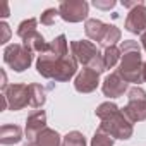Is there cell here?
Here are the masks:
<instances>
[{
	"instance_id": "6da1fadb",
	"label": "cell",
	"mask_w": 146,
	"mask_h": 146,
	"mask_svg": "<svg viewBox=\"0 0 146 146\" xmlns=\"http://www.w3.org/2000/svg\"><path fill=\"white\" fill-rule=\"evenodd\" d=\"M120 53L122 58L119 62L117 74L125 83H134L136 86L141 84V70H143V58H141V46L134 40L120 41Z\"/></svg>"
},
{
	"instance_id": "7a4b0ae2",
	"label": "cell",
	"mask_w": 146,
	"mask_h": 146,
	"mask_svg": "<svg viewBox=\"0 0 146 146\" xmlns=\"http://www.w3.org/2000/svg\"><path fill=\"white\" fill-rule=\"evenodd\" d=\"M36 70L45 79H53L58 83H67L70 78L76 76L78 72V60L69 53L67 57L60 60H52L43 55H38L36 58Z\"/></svg>"
},
{
	"instance_id": "3957f363",
	"label": "cell",
	"mask_w": 146,
	"mask_h": 146,
	"mask_svg": "<svg viewBox=\"0 0 146 146\" xmlns=\"http://www.w3.org/2000/svg\"><path fill=\"white\" fill-rule=\"evenodd\" d=\"M98 129L105 131L113 139H122V141L131 139L132 137V132H134L132 122L127 119V115L124 113V110H119L112 117H108L107 120H102Z\"/></svg>"
},
{
	"instance_id": "277c9868",
	"label": "cell",
	"mask_w": 146,
	"mask_h": 146,
	"mask_svg": "<svg viewBox=\"0 0 146 146\" xmlns=\"http://www.w3.org/2000/svg\"><path fill=\"white\" fill-rule=\"evenodd\" d=\"M4 62L16 72H24L33 64V52L23 43H12L4 48Z\"/></svg>"
},
{
	"instance_id": "5b68a950",
	"label": "cell",
	"mask_w": 146,
	"mask_h": 146,
	"mask_svg": "<svg viewBox=\"0 0 146 146\" xmlns=\"http://www.w3.org/2000/svg\"><path fill=\"white\" fill-rule=\"evenodd\" d=\"M29 105V84H9L2 91V110H23Z\"/></svg>"
},
{
	"instance_id": "8992f818",
	"label": "cell",
	"mask_w": 146,
	"mask_h": 146,
	"mask_svg": "<svg viewBox=\"0 0 146 146\" xmlns=\"http://www.w3.org/2000/svg\"><path fill=\"white\" fill-rule=\"evenodd\" d=\"M90 4L84 0H65L58 5V14L65 23H81L88 21Z\"/></svg>"
},
{
	"instance_id": "52a82bcc",
	"label": "cell",
	"mask_w": 146,
	"mask_h": 146,
	"mask_svg": "<svg viewBox=\"0 0 146 146\" xmlns=\"http://www.w3.org/2000/svg\"><path fill=\"white\" fill-rule=\"evenodd\" d=\"M69 48H70L72 57L78 60V64H83L84 67H88V64L100 53L96 45L88 40H74V41H70Z\"/></svg>"
},
{
	"instance_id": "ba28073f",
	"label": "cell",
	"mask_w": 146,
	"mask_h": 146,
	"mask_svg": "<svg viewBox=\"0 0 146 146\" xmlns=\"http://www.w3.org/2000/svg\"><path fill=\"white\" fill-rule=\"evenodd\" d=\"M124 28H125V31H129L132 35H143L146 31V5H144V2H137V5L129 11Z\"/></svg>"
},
{
	"instance_id": "9c48e42d",
	"label": "cell",
	"mask_w": 146,
	"mask_h": 146,
	"mask_svg": "<svg viewBox=\"0 0 146 146\" xmlns=\"http://www.w3.org/2000/svg\"><path fill=\"white\" fill-rule=\"evenodd\" d=\"M100 84V74L95 70H91L90 67H84L81 69L78 74H76V79H74V90L78 93H93Z\"/></svg>"
},
{
	"instance_id": "30bf717a",
	"label": "cell",
	"mask_w": 146,
	"mask_h": 146,
	"mask_svg": "<svg viewBox=\"0 0 146 146\" xmlns=\"http://www.w3.org/2000/svg\"><path fill=\"white\" fill-rule=\"evenodd\" d=\"M102 91L107 98H119L129 91V83H125L117 72H112V74H108L105 78V81L102 84Z\"/></svg>"
},
{
	"instance_id": "8fae6325",
	"label": "cell",
	"mask_w": 146,
	"mask_h": 146,
	"mask_svg": "<svg viewBox=\"0 0 146 146\" xmlns=\"http://www.w3.org/2000/svg\"><path fill=\"white\" fill-rule=\"evenodd\" d=\"M46 129V113L45 110H35L26 119V137L28 143H35L38 134Z\"/></svg>"
},
{
	"instance_id": "7c38bea8",
	"label": "cell",
	"mask_w": 146,
	"mask_h": 146,
	"mask_svg": "<svg viewBox=\"0 0 146 146\" xmlns=\"http://www.w3.org/2000/svg\"><path fill=\"white\" fill-rule=\"evenodd\" d=\"M46 58H52V60H60L64 57L69 55V41L65 38V35H58L57 38H53L50 43H48V48L46 52L40 53Z\"/></svg>"
},
{
	"instance_id": "4fadbf2b",
	"label": "cell",
	"mask_w": 146,
	"mask_h": 146,
	"mask_svg": "<svg viewBox=\"0 0 146 146\" xmlns=\"http://www.w3.org/2000/svg\"><path fill=\"white\" fill-rule=\"evenodd\" d=\"M122 110L132 124L146 120V100H129Z\"/></svg>"
},
{
	"instance_id": "5bb4252c",
	"label": "cell",
	"mask_w": 146,
	"mask_h": 146,
	"mask_svg": "<svg viewBox=\"0 0 146 146\" xmlns=\"http://www.w3.org/2000/svg\"><path fill=\"white\" fill-rule=\"evenodd\" d=\"M23 139V129L16 124H4L0 127V143L4 146L17 144Z\"/></svg>"
},
{
	"instance_id": "9a60e30c",
	"label": "cell",
	"mask_w": 146,
	"mask_h": 146,
	"mask_svg": "<svg viewBox=\"0 0 146 146\" xmlns=\"http://www.w3.org/2000/svg\"><path fill=\"white\" fill-rule=\"evenodd\" d=\"M105 29H107V24L102 23L100 19H88L84 23V33L93 41H98L100 43L102 38H103V35H105Z\"/></svg>"
},
{
	"instance_id": "2e32d148",
	"label": "cell",
	"mask_w": 146,
	"mask_h": 146,
	"mask_svg": "<svg viewBox=\"0 0 146 146\" xmlns=\"http://www.w3.org/2000/svg\"><path fill=\"white\" fill-rule=\"evenodd\" d=\"M23 45H24L29 52H33V53H43V52H46V48H48V43L45 41L43 35H40L38 31L31 33L28 38H24V40H23Z\"/></svg>"
},
{
	"instance_id": "e0dca14e",
	"label": "cell",
	"mask_w": 146,
	"mask_h": 146,
	"mask_svg": "<svg viewBox=\"0 0 146 146\" xmlns=\"http://www.w3.org/2000/svg\"><path fill=\"white\" fill-rule=\"evenodd\" d=\"M36 146H62V137L55 129H43L36 137Z\"/></svg>"
},
{
	"instance_id": "ac0fdd59",
	"label": "cell",
	"mask_w": 146,
	"mask_h": 146,
	"mask_svg": "<svg viewBox=\"0 0 146 146\" xmlns=\"http://www.w3.org/2000/svg\"><path fill=\"white\" fill-rule=\"evenodd\" d=\"M46 102V90L41 84H29V107L33 108H41Z\"/></svg>"
},
{
	"instance_id": "d6986e66",
	"label": "cell",
	"mask_w": 146,
	"mask_h": 146,
	"mask_svg": "<svg viewBox=\"0 0 146 146\" xmlns=\"http://www.w3.org/2000/svg\"><path fill=\"white\" fill-rule=\"evenodd\" d=\"M120 38H122V33H120V29H119L117 26H113V24H107L105 35H103V38H102L100 45H102L103 48L115 46V45L120 41Z\"/></svg>"
},
{
	"instance_id": "ffe728a7",
	"label": "cell",
	"mask_w": 146,
	"mask_h": 146,
	"mask_svg": "<svg viewBox=\"0 0 146 146\" xmlns=\"http://www.w3.org/2000/svg\"><path fill=\"white\" fill-rule=\"evenodd\" d=\"M103 62H105V67L107 69H112L119 64V60L122 58V53H120V48L119 46H108L103 50Z\"/></svg>"
},
{
	"instance_id": "44dd1931",
	"label": "cell",
	"mask_w": 146,
	"mask_h": 146,
	"mask_svg": "<svg viewBox=\"0 0 146 146\" xmlns=\"http://www.w3.org/2000/svg\"><path fill=\"white\" fill-rule=\"evenodd\" d=\"M62 146H86V137L79 131H70L62 137Z\"/></svg>"
},
{
	"instance_id": "7402d4cb",
	"label": "cell",
	"mask_w": 146,
	"mask_h": 146,
	"mask_svg": "<svg viewBox=\"0 0 146 146\" xmlns=\"http://www.w3.org/2000/svg\"><path fill=\"white\" fill-rule=\"evenodd\" d=\"M36 26H38V19H35V17H29V19H24L19 26H17V36L21 38V40H24V38H28L31 33H35V31H38L36 29Z\"/></svg>"
},
{
	"instance_id": "603a6c76",
	"label": "cell",
	"mask_w": 146,
	"mask_h": 146,
	"mask_svg": "<svg viewBox=\"0 0 146 146\" xmlns=\"http://www.w3.org/2000/svg\"><path fill=\"white\" fill-rule=\"evenodd\" d=\"M120 108L113 103V102H105V103H102V105H98L96 107V110H95V113H96V117L100 119V120H107L108 117H112L115 112H119Z\"/></svg>"
},
{
	"instance_id": "cb8c5ba5",
	"label": "cell",
	"mask_w": 146,
	"mask_h": 146,
	"mask_svg": "<svg viewBox=\"0 0 146 146\" xmlns=\"http://www.w3.org/2000/svg\"><path fill=\"white\" fill-rule=\"evenodd\" d=\"M113 143H115V139L102 129H96V132L91 139V146H113Z\"/></svg>"
},
{
	"instance_id": "d4e9b609",
	"label": "cell",
	"mask_w": 146,
	"mask_h": 146,
	"mask_svg": "<svg viewBox=\"0 0 146 146\" xmlns=\"http://www.w3.org/2000/svg\"><path fill=\"white\" fill-rule=\"evenodd\" d=\"M57 17H60L58 9H46V11L40 16V23H41L43 26H53L55 21H57Z\"/></svg>"
},
{
	"instance_id": "484cf974",
	"label": "cell",
	"mask_w": 146,
	"mask_h": 146,
	"mask_svg": "<svg viewBox=\"0 0 146 146\" xmlns=\"http://www.w3.org/2000/svg\"><path fill=\"white\" fill-rule=\"evenodd\" d=\"M88 67H90L91 70L98 72V74L105 72V70H107V67H105V62H103V55H102V53H98V55H96L90 64H88Z\"/></svg>"
},
{
	"instance_id": "4316f807",
	"label": "cell",
	"mask_w": 146,
	"mask_h": 146,
	"mask_svg": "<svg viewBox=\"0 0 146 146\" xmlns=\"http://www.w3.org/2000/svg\"><path fill=\"white\" fill-rule=\"evenodd\" d=\"M129 100H146V91L139 86H131L127 91V102Z\"/></svg>"
},
{
	"instance_id": "83f0119b",
	"label": "cell",
	"mask_w": 146,
	"mask_h": 146,
	"mask_svg": "<svg viewBox=\"0 0 146 146\" xmlns=\"http://www.w3.org/2000/svg\"><path fill=\"white\" fill-rule=\"evenodd\" d=\"M93 7H96L100 11H110L115 7V0H95Z\"/></svg>"
},
{
	"instance_id": "f1b7e54d",
	"label": "cell",
	"mask_w": 146,
	"mask_h": 146,
	"mask_svg": "<svg viewBox=\"0 0 146 146\" xmlns=\"http://www.w3.org/2000/svg\"><path fill=\"white\" fill-rule=\"evenodd\" d=\"M0 31H2V36H0V43L5 45V43L9 41V38H11V26H9L5 21H2V23H0Z\"/></svg>"
},
{
	"instance_id": "f546056e",
	"label": "cell",
	"mask_w": 146,
	"mask_h": 146,
	"mask_svg": "<svg viewBox=\"0 0 146 146\" xmlns=\"http://www.w3.org/2000/svg\"><path fill=\"white\" fill-rule=\"evenodd\" d=\"M141 81L146 83V60L143 62V70H141Z\"/></svg>"
},
{
	"instance_id": "4dcf8cb0",
	"label": "cell",
	"mask_w": 146,
	"mask_h": 146,
	"mask_svg": "<svg viewBox=\"0 0 146 146\" xmlns=\"http://www.w3.org/2000/svg\"><path fill=\"white\" fill-rule=\"evenodd\" d=\"M141 46H143V50L146 52V31L141 35Z\"/></svg>"
},
{
	"instance_id": "1f68e13d",
	"label": "cell",
	"mask_w": 146,
	"mask_h": 146,
	"mask_svg": "<svg viewBox=\"0 0 146 146\" xmlns=\"http://www.w3.org/2000/svg\"><path fill=\"white\" fill-rule=\"evenodd\" d=\"M2 17L5 19V17H9V5L7 4H4V12H2Z\"/></svg>"
},
{
	"instance_id": "d6a6232c",
	"label": "cell",
	"mask_w": 146,
	"mask_h": 146,
	"mask_svg": "<svg viewBox=\"0 0 146 146\" xmlns=\"http://www.w3.org/2000/svg\"><path fill=\"white\" fill-rule=\"evenodd\" d=\"M24 146H36V143H26Z\"/></svg>"
}]
</instances>
